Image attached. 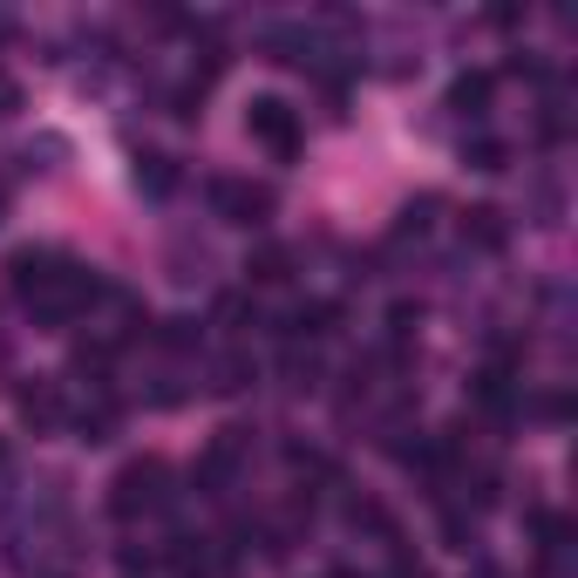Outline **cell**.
I'll return each instance as SVG.
<instances>
[{"instance_id": "1", "label": "cell", "mask_w": 578, "mask_h": 578, "mask_svg": "<svg viewBox=\"0 0 578 578\" xmlns=\"http://www.w3.org/2000/svg\"><path fill=\"white\" fill-rule=\"evenodd\" d=\"M109 511L123 517V524H137V517H150V511H164V462H130V470H116V483H109Z\"/></svg>"}, {"instance_id": "2", "label": "cell", "mask_w": 578, "mask_h": 578, "mask_svg": "<svg viewBox=\"0 0 578 578\" xmlns=\"http://www.w3.org/2000/svg\"><path fill=\"white\" fill-rule=\"evenodd\" d=\"M246 130L273 150V157H299V116H293L280 96H259V102L246 109Z\"/></svg>"}, {"instance_id": "3", "label": "cell", "mask_w": 578, "mask_h": 578, "mask_svg": "<svg viewBox=\"0 0 578 578\" xmlns=\"http://www.w3.org/2000/svg\"><path fill=\"white\" fill-rule=\"evenodd\" d=\"M211 205H218V218H231V225H259L265 211H273V190L252 184V177H211Z\"/></svg>"}, {"instance_id": "4", "label": "cell", "mask_w": 578, "mask_h": 578, "mask_svg": "<svg viewBox=\"0 0 578 578\" xmlns=\"http://www.w3.org/2000/svg\"><path fill=\"white\" fill-rule=\"evenodd\" d=\"M21 415L34 422V429H55V422H62V395H55V381H34V389H21Z\"/></svg>"}, {"instance_id": "5", "label": "cell", "mask_w": 578, "mask_h": 578, "mask_svg": "<svg viewBox=\"0 0 578 578\" xmlns=\"http://www.w3.org/2000/svg\"><path fill=\"white\" fill-rule=\"evenodd\" d=\"M483 102H490V75H456L449 83V109L456 116H483Z\"/></svg>"}, {"instance_id": "6", "label": "cell", "mask_w": 578, "mask_h": 578, "mask_svg": "<svg viewBox=\"0 0 578 578\" xmlns=\"http://www.w3.org/2000/svg\"><path fill=\"white\" fill-rule=\"evenodd\" d=\"M286 265H293V252H280V246H265V252H259V259L246 265V280H252V286H286V280H293Z\"/></svg>"}, {"instance_id": "7", "label": "cell", "mask_w": 578, "mask_h": 578, "mask_svg": "<svg viewBox=\"0 0 578 578\" xmlns=\"http://www.w3.org/2000/svg\"><path fill=\"white\" fill-rule=\"evenodd\" d=\"M462 231H477V246H490V252L504 246V225H497V211H490V205H483V211H470V218H462Z\"/></svg>"}, {"instance_id": "8", "label": "cell", "mask_w": 578, "mask_h": 578, "mask_svg": "<svg viewBox=\"0 0 578 578\" xmlns=\"http://www.w3.org/2000/svg\"><path fill=\"white\" fill-rule=\"evenodd\" d=\"M470 164H477V171H504V143H490V137L470 143Z\"/></svg>"}, {"instance_id": "9", "label": "cell", "mask_w": 578, "mask_h": 578, "mask_svg": "<svg viewBox=\"0 0 578 578\" xmlns=\"http://www.w3.org/2000/svg\"><path fill=\"white\" fill-rule=\"evenodd\" d=\"M137 177H150V190H171V157H143Z\"/></svg>"}, {"instance_id": "10", "label": "cell", "mask_w": 578, "mask_h": 578, "mask_svg": "<svg viewBox=\"0 0 578 578\" xmlns=\"http://www.w3.org/2000/svg\"><path fill=\"white\" fill-rule=\"evenodd\" d=\"M14 109V83H8V75H0V116H8Z\"/></svg>"}, {"instance_id": "11", "label": "cell", "mask_w": 578, "mask_h": 578, "mask_svg": "<svg viewBox=\"0 0 578 578\" xmlns=\"http://www.w3.org/2000/svg\"><path fill=\"white\" fill-rule=\"evenodd\" d=\"M477 578H497V571H490V565H477Z\"/></svg>"}, {"instance_id": "12", "label": "cell", "mask_w": 578, "mask_h": 578, "mask_svg": "<svg viewBox=\"0 0 578 578\" xmlns=\"http://www.w3.org/2000/svg\"><path fill=\"white\" fill-rule=\"evenodd\" d=\"M0 205H8V190H0Z\"/></svg>"}, {"instance_id": "13", "label": "cell", "mask_w": 578, "mask_h": 578, "mask_svg": "<svg viewBox=\"0 0 578 578\" xmlns=\"http://www.w3.org/2000/svg\"><path fill=\"white\" fill-rule=\"evenodd\" d=\"M0 462H8V449H0Z\"/></svg>"}]
</instances>
